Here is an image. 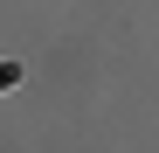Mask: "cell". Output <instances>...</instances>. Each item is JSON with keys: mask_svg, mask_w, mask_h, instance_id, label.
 Wrapping results in <instances>:
<instances>
[{"mask_svg": "<svg viewBox=\"0 0 159 153\" xmlns=\"http://www.w3.org/2000/svg\"><path fill=\"white\" fill-rule=\"evenodd\" d=\"M0 84H14V70H0Z\"/></svg>", "mask_w": 159, "mask_h": 153, "instance_id": "obj_1", "label": "cell"}]
</instances>
